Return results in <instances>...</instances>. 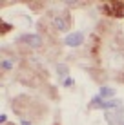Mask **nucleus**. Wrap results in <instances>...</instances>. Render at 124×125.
<instances>
[{
	"label": "nucleus",
	"mask_w": 124,
	"mask_h": 125,
	"mask_svg": "<svg viewBox=\"0 0 124 125\" xmlns=\"http://www.w3.org/2000/svg\"><path fill=\"white\" fill-rule=\"evenodd\" d=\"M100 94H102V96H111V94H113V89L102 87V89H100Z\"/></svg>",
	"instance_id": "nucleus-2"
},
{
	"label": "nucleus",
	"mask_w": 124,
	"mask_h": 125,
	"mask_svg": "<svg viewBox=\"0 0 124 125\" xmlns=\"http://www.w3.org/2000/svg\"><path fill=\"white\" fill-rule=\"evenodd\" d=\"M80 42H82V34H80V33L69 34V36L66 38V44H68V45H79Z\"/></svg>",
	"instance_id": "nucleus-1"
}]
</instances>
